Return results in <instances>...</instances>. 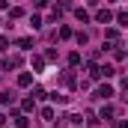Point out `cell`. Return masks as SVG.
<instances>
[{
	"mask_svg": "<svg viewBox=\"0 0 128 128\" xmlns=\"http://www.w3.org/2000/svg\"><path fill=\"white\" fill-rule=\"evenodd\" d=\"M110 96H113V86H107V84L96 90V98H110Z\"/></svg>",
	"mask_w": 128,
	"mask_h": 128,
	"instance_id": "6da1fadb",
	"label": "cell"
},
{
	"mask_svg": "<svg viewBox=\"0 0 128 128\" xmlns=\"http://www.w3.org/2000/svg\"><path fill=\"white\" fill-rule=\"evenodd\" d=\"M12 101H15V92H12V90L0 92V104H12Z\"/></svg>",
	"mask_w": 128,
	"mask_h": 128,
	"instance_id": "7a4b0ae2",
	"label": "cell"
},
{
	"mask_svg": "<svg viewBox=\"0 0 128 128\" xmlns=\"http://www.w3.org/2000/svg\"><path fill=\"white\" fill-rule=\"evenodd\" d=\"M30 84H33V74H30V72H24V74L18 78V86H30Z\"/></svg>",
	"mask_w": 128,
	"mask_h": 128,
	"instance_id": "3957f363",
	"label": "cell"
},
{
	"mask_svg": "<svg viewBox=\"0 0 128 128\" xmlns=\"http://www.w3.org/2000/svg\"><path fill=\"white\" fill-rule=\"evenodd\" d=\"M110 18H113V15H110V9H101V12H98V21H101V24H107Z\"/></svg>",
	"mask_w": 128,
	"mask_h": 128,
	"instance_id": "277c9868",
	"label": "cell"
},
{
	"mask_svg": "<svg viewBox=\"0 0 128 128\" xmlns=\"http://www.w3.org/2000/svg\"><path fill=\"white\" fill-rule=\"evenodd\" d=\"M30 45H33V39H30V36H24V39H18V48H30Z\"/></svg>",
	"mask_w": 128,
	"mask_h": 128,
	"instance_id": "5b68a950",
	"label": "cell"
},
{
	"mask_svg": "<svg viewBox=\"0 0 128 128\" xmlns=\"http://www.w3.org/2000/svg\"><path fill=\"white\" fill-rule=\"evenodd\" d=\"M113 74V66H101V78H110Z\"/></svg>",
	"mask_w": 128,
	"mask_h": 128,
	"instance_id": "8992f818",
	"label": "cell"
},
{
	"mask_svg": "<svg viewBox=\"0 0 128 128\" xmlns=\"http://www.w3.org/2000/svg\"><path fill=\"white\" fill-rule=\"evenodd\" d=\"M116 21L119 24H128V12H116Z\"/></svg>",
	"mask_w": 128,
	"mask_h": 128,
	"instance_id": "52a82bcc",
	"label": "cell"
},
{
	"mask_svg": "<svg viewBox=\"0 0 128 128\" xmlns=\"http://www.w3.org/2000/svg\"><path fill=\"white\" fill-rule=\"evenodd\" d=\"M104 36H107L110 42H116V39H119V33H116V30H104Z\"/></svg>",
	"mask_w": 128,
	"mask_h": 128,
	"instance_id": "ba28073f",
	"label": "cell"
},
{
	"mask_svg": "<svg viewBox=\"0 0 128 128\" xmlns=\"http://www.w3.org/2000/svg\"><path fill=\"white\" fill-rule=\"evenodd\" d=\"M6 48H9V39H6V36H0V51H6Z\"/></svg>",
	"mask_w": 128,
	"mask_h": 128,
	"instance_id": "9c48e42d",
	"label": "cell"
}]
</instances>
